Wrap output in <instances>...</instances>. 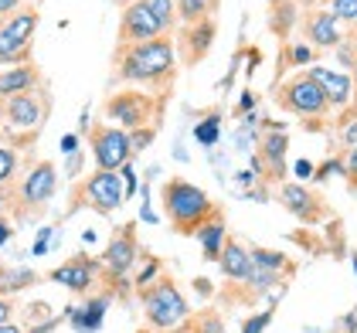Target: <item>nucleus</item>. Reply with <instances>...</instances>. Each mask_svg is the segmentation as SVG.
I'll return each mask as SVG.
<instances>
[{"label":"nucleus","instance_id":"obj_41","mask_svg":"<svg viewBox=\"0 0 357 333\" xmlns=\"http://www.w3.org/2000/svg\"><path fill=\"white\" fill-rule=\"evenodd\" d=\"M24 3H31V0H0V14H10V10H17Z\"/></svg>","mask_w":357,"mask_h":333},{"label":"nucleus","instance_id":"obj_36","mask_svg":"<svg viewBox=\"0 0 357 333\" xmlns=\"http://www.w3.org/2000/svg\"><path fill=\"white\" fill-rule=\"evenodd\" d=\"M14 313H17V300H14V296H0V327L10 323Z\"/></svg>","mask_w":357,"mask_h":333},{"label":"nucleus","instance_id":"obj_30","mask_svg":"<svg viewBox=\"0 0 357 333\" xmlns=\"http://www.w3.org/2000/svg\"><path fill=\"white\" fill-rule=\"evenodd\" d=\"M218 116H211V119H204V123H197V130H194V137L201 146H215L218 143Z\"/></svg>","mask_w":357,"mask_h":333},{"label":"nucleus","instance_id":"obj_43","mask_svg":"<svg viewBox=\"0 0 357 333\" xmlns=\"http://www.w3.org/2000/svg\"><path fill=\"white\" fill-rule=\"evenodd\" d=\"M48 242H52V238H48V231H41V238L34 242V255H45V249H48Z\"/></svg>","mask_w":357,"mask_h":333},{"label":"nucleus","instance_id":"obj_31","mask_svg":"<svg viewBox=\"0 0 357 333\" xmlns=\"http://www.w3.org/2000/svg\"><path fill=\"white\" fill-rule=\"evenodd\" d=\"M337 137H340V143H344V146H354V143H357V106L351 109V119H347V116L340 119Z\"/></svg>","mask_w":357,"mask_h":333},{"label":"nucleus","instance_id":"obj_11","mask_svg":"<svg viewBox=\"0 0 357 333\" xmlns=\"http://www.w3.org/2000/svg\"><path fill=\"white\" fill-rule=\"evenodd\" d=\"M89 150H92V160L96 170H119L133 160V150H130V133L109 126V123H92L89 130Z\"/></svg>","mask_w":357,"mask_h":333},{"label":"nucleus","instance_id":"obj_34","mask_svg":"<svg viewBox=\"0 0 357 333\" xmlns=\"http://www.w3.org/2000/svg\"><path fill=\"white\" fill-rule=\"evenodd\" d=\"M269 323H273V309L255 313V316L242 320V333H266V327H269Z\"/></svg>","mask_w":357,"mask_h":333},{"label":"nucleus","instance_id":"obj_47","mask_svg":"<svg viewBox=\"0 0 357 333\" xmlns=\"http://www.w3.org/2000/svg\"><path fill=\"white\" fill-rule=\"evenodd\" d=\"M351 82H354V95H357V58H354V79Z\"/></svg>","mask_w":357,"mask_h":333},{"label":"nucleus","instance_id":"obj_33","mask_svg":"<svg viewBox=\"0 0 357 333\" xmlns=\"http://www.w3.org/2000/svg\"><path fill=\"white\" fill-rule=\"evenodd\" d=\"M330 14L337 21H357V0H330Z\"/></svg>","mask_w":357,"mask_h":333},{"label":"nucleus","instance_id":"obj_7","mask_svg":"<svg viewBox=\"0 0 357 333\" xmlns=\"http://www.w3.org/2000/svg\"><path fill=\"white\" fill-rule=\"evenodd\" d=\"M41 21L38 3L0 14V65H28L34 55V31Z\"/></svg>","mask_w":357,"mask_h":333},{"label":"nucleus","instance_id":"obj_10","mask_svg":"<svg viewBox=\"0 0 357 333\" xmlns=\"http://www.w3.org/2000/svg\"><path fill=\"white\" fill-rule=\"evenodd\" d=\"M275 106L293 112V116H300V119H324L330 112V102H327V95H324V88L313 82L306 72L289 75L286 82L275 88Z\"/></svg>","mask_w":357,"mask_h":333},{"label":"nucleus","instance_id":"obj_13","mask_svg":"<svg viewBox=\"0 0 357 333\" xmlns=\"http://www.w3.org/2000/svg\"><path fill=\"white\" fill-rule=\"evenodd\" d=\"M99 276H102V262H99V258H92V255H85V251L72 255L68 262H61L58 269L48 272L52 282L65 286V289H72V293H79V296H89Z\"/></svg>","mask_w":357,"mask_h":333},{"label":"nucleus","instance_id":"obj_27","mask_svg":"<svg viewBox=\"0 0 357 333\" xmlns=\"http://www.w3.org/2000/svg\"><path fill=\"white\" fill-rule=\"evenodd\" d=\"M293 21H296V7H293V0H286V3H275V7H273L269 28H273V34L286 38V31H289V24H293Z\"/></svg>","mask_w":357,"mask_h":333},{"label":"nucleus","instance_id":"obj_14","mask_svg":"<svg viewBox=\"0 0 357 333\" xmlns=\"http://www.w3.org/2000/svg\"><path fill=\"white\" fill-rule=\"evenodd\" d=\"M279 204L293 218H300L303 224H320L327 218V201L317 194V191H310L306 184H293V180L279 184Z\"/></svg>","mask_w":357,"mask_h":333},{"label":"nucleus","instance_id":"obj_3","mask_svg":"<svg viewBox=\"0 0 357 333\" xmlns=\"http://www.w3.org/2000/svg\"><path fill=\"white\" fill-rule=\"evenodd\" d=\"M160 204H164V218L174 235L194 238L211 218H218L221 208L218 201H211L208 191H201L197 184L184 177H167L160 184Z\"/></svg>","mask_w":357,"mask_h":333},{"label":"nucleus","instance_id":"obj_16","mask_svg":"<svg viewBox=\"0 0 357 333\" xmlns=\"http://www.w3.org/2000/svg\"><path fill=\"white\" fill-rule=\"evenodd\" d=\"M306 75L324 88L330 109H344V106H351V99H354V82H351V75L333 72V68H324V65H310Z\"/></svg>","mask_w":357,"mask_h":333},{"label":"nucleus","instance_id":"obj_22","mask_svg":"<svg viewBox=\"0 0 357 333\" xmlns=\"http://www.w3.org/2000/svg\"><path fill=\"white\" fill-rule=\"evenodd\" d=\"M197 242H201V255L208 258V262H218L221 249H225V242H228V228H225V215L218 218H211V222L204 224L197 235H194Z\"/></svg>","mask_w":357,"mask_h":333},{"label":"nucleus","instance_id":"obj_18","mask_svg":"<svg viewBox=\"0 0 357 333\" xmlns=\"http://www.w3.org/2000/svg\"><path fill=\"white\" fill-rule=\"evenodd\" d=\"M218 269L228 282L242 286V282H248L252 269H255V265H252V251H248L238 238H228L225 249H221V255H218Z\"/></svg>","mask_w":357,"mask_h":333},{"label":"nucleus","instance_id":"obj_19","mask_svg":"<svg viewBox=\"0 0 357 333\" xmlns=\"http://www.w3.org/2000/svg\"><path fill=\"white\" fill-rule=\"evenodd\" d=\"M303 34L317 48H337L340 45V21L330 10H310L303 17Z\"/></svg>","mask_w":357,"mask_h":333},{"label":"nucleus","instance_id":"obj_24","mask_svg":"<svg viewBox=\"0 0 357 333\" xmlns=\"http://www.w3.org/2000/svg\"><path fill=\"white\" fill-rule=\"evenodd\" d=\"M181 333H225V320L218 316V309H201L184 320Z\"/></svg>","mask_w":357,"mask_h":333},{"label":"nucleus","instance_id":"obj_28","mask_svg":"<svg viewBox=\"0 0 357 333\" xmlns=\"http://www.w3.org/2000/svg\"><path fill=\"white\" fill-rule=\"evenodd\" d=\"M17 166H21L17 150H10V146H3V143H0V187H10V184H14Z\"/></svg>","mask_w":357,"mask_h":333},{"label":"nucleus","instance_id":"obj_51","mask_svg":"<svg viewBox=\"0 0 357 333\" xmlns=\"http://www.w3.org/2000/svg\"><path fill=\"white\" fill-rule=\"evenodd\" d=\"M112 3H119V7H123V3H126V0H112Z\"/></svg>","mask_w":357,"mask_h":333},{"label":"nucleus","instance_id":"obj_42","mask_svg":"<svg viewBox=\"0 0 357 333\" xmlns=\"http://www.w3.org/2000/svg\"><path fill=\"white\" fill-rule=\"evenodd\" d=\"M255 106V92H242V102H238V112H245Z\"/></svg>","mask_w":357,"mask_h":333},{"label":"nucleus","instance_id":"obj_55","mask_svg":"<svg viewBox=\"0 0 357 333\" xmlns=\"http://www.w3.org/2000/svg\"><path fill=\"white\" fill-rule=\"evenodd\" d=\"M126 3H130V0H126Z\"/></svg>","mask_w":357,"mask_h":333},{"label":"nucleus","instance_id":"obj_6","mask_svg":"<svg viewBox=\"0 0 357 333\" xmlns=\"http://www.w3.org/2000/svg\"><path fill=\"white\" fill-rule=\"evenodd\" d=\"M139 303H143V316L150 330H177L191 316V303L170 272H160L153 282H146L139 289Z\"/></svg>","mask_w":357,"mask_h":333},{"label":"nucleus","instance_id":"obj_21","mask_svg":"<svg viewBox=\"0 0 357 333\" xmlns=\"http://www.w3.org/2000/svg\"><path fill=\"white\" fill-rule=\"evenodd\" d=\"M106 309H109V296H89L85 306H75V309H68L72 316V327L75 330H85V333H96L102 327V320H106Z\"/></svg>","mask_w":357,"mask_h":333},{"label":"nucleus","instance_id":"obj_23","mask_svg":"<svg viewBox=\"0 0 357 333\" xmlns=\"http://www.w3.org/2000/svg\"><path fill=\"white\" fill-rule=\"evenodd\" d=\"M174 14H177V24L181 28H191V24H201L211 14V0H174Z\"/></svg>","mask_w":357,"mask_h":333},{"label":"nucleus","instance_id":"obj_37","mask_svg":"<svg viewBox=\"0 0 357 333\" xmlns=\"http://www.w3.org/2000/svg\"><path fill=\"white\" fill-rule=\"evenodd\" d=\"M330 173H340V177H344V160H327L324 166H317V170H313V177H317V180H327Z\"/></svg>","mask_w":357,"mask_h":333},{"label":"nucleus","instance_id":"obj_32","mask_svg":"<svg viewBox=\"0 0 357 333\" xmlns=\"http://www.w3.org/2000/svg\"><path fill=\"white\" fill-rule=\"evenodd\" d=\"M157 133H160V130H153V126H146V130H133V133H130V150H133V157L143 153V150L157 139Z\"/></svg>","mask_w":357,"mask_h":333},{"label":"nucleus","instance_id":"obj_26","mask_svg":"<svg viewBox=\"0 0 357 333\" xmlns=\"http://www.w3.org/2000/svg\"><path fill=\"white\" fill-rule=\"evenodd\" d=\"M252 251V265L255 269H266V272H282V269H289V262H286V255L275 249H262V245H255Z\"/></svg>","mask_w":357,"mask_h":333},{"label":"nucleus","instance_id":"obj_49","mask_svg":"<svg viewBox=\"0 0 357 333\" xmlns=\"http://www.w3.org/2000/svg\"><path fill=\"white\" fill-rule=\"evenodd\" d=\"M137 333H157V330H150V327H139V330Z\"/></svg>","mask_w":357,"mask_h":333},{"label":"nucleus","instance_id":"obj_44","mask_svg":"<svg viewBox=\"0 0 357 333\" xmlns=\"http://www.w3.org/2000/svg\"><path fill=\"white\" fill-rule=\"evenodd\" d=\"M10 211V187H0V215Z\"/></svg>","mask_w":357,"mask_h":333},{"label":"nucleus","instance_id":"obj_45","mask_svg":"<svg viewBox=\"0 0 357 333\" xmlns=\"http://www.w3.org/2000/svg\"><path fill=\"white\" fill-rule=\"evenodd\" d=\"M313 173V164L310 160H296V177H310Z\"/></svg>","mask_w":357,"mask_h":333},{"label":"nucleus","instance_id":"obj_20","mask_svg":"<svg viewBox=\"0 0 357 333\" xmlns=\"http://www.w3.org/2000/svg\"><path fill=\"white\" fill-rule=\"evenodd\" d=\"M45 82V75H41V68L28 61V65H10V68H3L0 72V95H21V92H34V88H41Z\"/></svg>","mask_w":357,"mask_h":333},{"label":"nucleus","instance_id":"obj_38","mask_svg":"<svg viewBox=\"0 0 357 333\" xmlns=\"http://www.w3.org/2000/svg\"><path fill=\"white\" fill-rule=\"evenodd\" d=\"M10 238H14V222H10L7 215H0V249H3Z\"/></svg>","mask_w":357,"mask_h":333},{"label":"nucleus","instance_id":"obj_4","mask_svg":"<svg viewBox=\"0 0 357 333\" xmlns=\"http://www.w3.org/2000/svg\"><path fill=\"white\" fill-rule=\"evenodd\" d=\"M58 194V166L52 160H38V164L24 170L21 180L10 184V218L17 224L38 222L52 197Z\"/></svg>","mask_w":357,"mask_h":333},{"label":"nucleus","instance_id":"obj_50","mask_svg":"<svg viewBox=\"0 0 357 333\" xmlns=\"http://www.w3.org/2000/svg\"><path fill=\"white\" fill-rule=\"evenodd\" d=\"M275 3H286V0H269V7H275Z\"/></svg>","mask_w":357,"mask_h":333},{"label":"nucleus","instance_id":"obj_40","mask_svg":"<svg viewBox=\"0 0 357 333\" xmlns=\"http://www.w3.org/2000/svg\"><path fill=\"white\" fill-rule=\"evenodd\" d=\"M61 150H65V153H75V150H79V137L65 133V137H61Z\"/></svg>","mask_w":357,"mask_h":333},{"label":"nucleus","instance_id":"obj_1","mask_svg":"<svg viewBox=\"0 0 357 333\" xmlns=\"http://www.w3.org/2000/svg\"><path fill=\"white\" fill-rule=\"evenodd\" d=\"M112 85H133L146 88L160 99H170L177 82V52H174V34L143 41V45H116L112 48Z\"/></svg>","mask_w":357,"mask_h":333},{"label":"nucleus","instance_id":"obj_39","mask_svg":"<svg viewBox=\"0 0 357 333\" xmlns=\"http://www.w3.org/2000/svg\"><path fill=\"white\" fill-rule=\"evenodd\" d=\"M293 65H310V58H313V52H310V48H306V45H296V48H293Z\"/></svg>","mask_w":357,"mask_h":333},{"label":"nucleus","instance_id":"obj_53","mask_svg":"<svg viewBox=\"0 0 357 333\" xmlns=\"http://www.w3.org/2000/svg\"><path fill=\"white\" fill-rule=\"evenodd\" d=\"M354 52H357V38H354Z\"/></svg>","mask_w":357,"mask_h":333},{"label":"nucleus","instance_id":"obj_46","mask_svg":"<svg viewBox=\"0 0 357 333\" xmlns=\"http://www.w3.org/2000/svg\"><path fill=\"white\" fill-rule=\"evenodd\" d=\"M0 333H28V330H21V327L10 320V323H3V327H0Z\"/></svg>","mask_w":357,"mask_h":333},{"label":"nucleus","instance_id":"obj_48","mask_svg":"<svg viewBox=\"0 0 357 333\" xmlns=\"http://www.w3.org/2000/svg\"><path fill=\"white\" fill-rule=\"evenodd\" d=\"M218 7H221V0H211V14H218Z\"/></svg>","mask_w":357,"mask_h":333},{"label":"nucleus","instance_id":"obj_25","mask_svg":"<svg viewBox=\"0 0 357 333\" xmlns=\"http://www.w3.org/2000/svg\"><path fill=\"white\" fill-rule=\"evenodd\" d=\"M150 14H153V21L160 24V31L164 34H174V28H177V14H174V0H139Z\"/></svg>","mask_w":357,"mask_h":333},{"label":"nucleus","instance_id":"obj_29","mask_svg":"<svg viewBox=\"0 0 357 333\" xmlns=\"http://www.w3.org/2000/svg\"><path fill=\"white\" fill-rule=\"evenodd\" d=\"M143 258H146V262H143V269L133 276V286H137V289H143L146 282H153V279L164 272V262H160V258H153V255H143Z\"/></svg>","mask_w":357,"mask_h":333},{"label":"nucleus","instance_id":"obj_2","mask_svg":"<svg viewBox=\"0 0 357 333\" xmlns=\"http://www.w3.org/2000/svg\"><path fill=\"white\" fill-rule=\"evenodd\" d=\"M52 112L48 85L21 92V95H0V139L10 150H31Z\"/></svg>","mask_w":357,"mask_h":333},{"label":"nucleus","instance_id":"obj_54","mask_svg":"<svg viewBox=\"0 0 357 333\" xmlns=\"http://www.w3.org/2000/svg\"><path fill=\"white\" fill-rule=\"evenodd\" d=\"M0 276H3V265H0Z\"/></svg>","mask_w":357,"mask_h":333},{"label":"nucleus","instance_id":"obj_15","mask_svg":"<svg viewBox=\"0 0 357 333\" xmlns=\"http://www.w3.org/2000/svg\"><path fill=\"white\" fill-rule=\"evenodd\" d=\"M153 38H164L160 24L153 21V14H150L139 0L123 3L119 31H116V45H143V41H153Z\"/></svg>","mask_w":357,"mask_h":333},{"label":"nucleus","instance_id":"obj_52","mask_svg":"<svg viewBox=\"0 0 357 333\" xmlns=\"http://www.w3.org/2000/svg\"><path fill=\"white\" fill-rule=\"evenodd\" d=\"M303 3H317V0H303Z\"/></svg>","mask_w":357,"mask_h":333},{"label":"nucleus","instance_id":"obj_17","mask_svg":"<svg viewBox=\"0 0 357 333\" xmlns=\"http://www.w3.org/2000/svg\"><path fill=\"white\" fill-rule=\"evenodd\" d=\"M286 146H289V137H286V133H266L262 143H259L255 170L266 173L269 180H282V177H286Z\"/></svg>","mask_w":357,"mask_h":333},{"label":"nucleus","instance_id":"obj_5","mask_svg":"<svg viewBox=\"0 0 357 333\" xmlns=\"http://www.w3.org/2000/svg\"><path fill=\"white\" fill-rule=\"evenodd\" d=\"M164 106L167 99L146 92V88H133V85H123L116 88L109 99L102 102V116L109 123H119V130L133 133V130H160V119H164Z\"/></svg>","mask_w":357,"mask_h":333},{"label":"nucleus","instance_id":"obj_35","mask_svg":"<svg viewBox=\"0 0 357 333\" xmlns=\"http://www.w3.org/2000/svg\"><path fill=\"white\" fill-rule=\"evenodd\" d=\"M344 177H347V187L357 194V143L347 150V160H344Z\"/></svg>","mask_w":357,"mask_h":333},{"label":"nucleus","instance_id":"obj_8","mask_svg":"<svg viewBox=\"0 0 357 333\" xmlns=\"http://www.w3.org/2000/svg\"><path fill=\"white\" fill-rule=\"evenodd\" d=\"M137 258H139L137 222H126V224H119V228L112 231V238L106 242V249H102V255H99V262H102V279L109 282V296L112 293H119V296L126 293Z\"/></svg>","mask_w":357,"mask_h":333},{"label":"nucleus","instance_id":"obj_9","mask_svg":"<svg viewBox=\"0 0 357 333\" xmlns=\"http://www.w3.org/2000/svg\"><path fill=\"white\" fill-rule=\"evenodd\" d=\"M79 208H92L96 215H116L123 208V184L116 170H96L89 173L82 184L72 187V201H68V215H75Z\"/></svg>","mask_w":357,"mask_h":333},{"label":"nucleus","instance_id":"obj_12","mask_svg":"<svg viewBox=\"0 0 357 333\" xmlns=\"http://www.w3.org/2000/svg\"><path fill=\"white\" fill-rule=\"evenodd\" d=\"M215 38H218L215 17H208V21H201V24H191V28H181L177 41H174V52L181 55V65H184V68H197L204 58L211 55Z\"/></svg>","mask_w":357,"mask_h":333}]
</instances>
